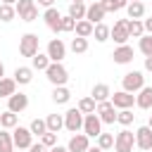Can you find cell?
<instances>
[{"label":"cell","mask_w":152,"mask_h":152,"mask_svg":"<svg viewBox=\"0 0 152 152\" xmlns=\"http://www.w3.org/2000/svg\"><path fill=\"white\" fill-rule=\"evenodd\" d=\"M36 5H38V7H45V10H50V7H55V0H38Z\"/></svg>","instance_id":"46"},{"label":"cell","mask_w":152,"mask_h":152,"mask_svg":"<svg viewBox=\"0 0 152 152\" xmlns=\"http://www.w3.org/2000/svg\"><path fill=\"white\" fill-rule=\"evenodd\" d=\"M33 7H36V0H17V5H14V10H17L19 19H21L26 12H31Z\"/></svg>","instance_id":"40"},{"label":"cell","mask_w":152,"mask_h":152,"mask_svg":"<svg viewBox=\"0 0 152 152\" xmlns=\"http://www.w3.org/2000/svg\"><path fill=\"white\" fill-rule=\"evenodd\" d=\"M88 152H104V150H100V147L95 145V147H88Z\"/></svg>","instance_id":"49"},{"label":"cell","mask_w":152,"mask_h":152,"mask_svg":"<svg viewBox=\"0 0 152 152\" xmlns=\"http://www.w3.org/2000/svg\"><path fill=\"white\" fill-rule=\"evenodd\" d=\"M62 31H64V33L76 31V19H71L69 14H64V17H62Z\"/></svg>","instance_id":"42"},{"label":"cell","mask_w":152,"mask_h":152,"mask_svg":"<svg viewBox=\"0 0 152 152\" xmlns=\"http://www.w3.org/2000/svg\"><path fill=\"white\" fill-rule=\"evenodd\" d=\"M95 114L100 116V121H102V124H116V114H119V109L107 100V102H100V104H97Z\"/></svg>","instance_id":"9"},{"label":"cell","mask_w":152,"mask_h":152,"mask_svg":"<svg viewBox=\"0 0 152 152\" xmlns=\"http://www.w3.org/2000/svg\"><path fill=\"white\" fill-rule=\"evenodd\" d=\"M86 10H88V5L86 2H69V17L71 19H76V21H81V19H86Z\"/></svg>","instance_id":"26"},{"label":"cell","mask_w":152,"mask_h":152,"mask_svg":"<svg viewBox=\"0 0 152 152\" xmlns=\"http://www.w3.org/2000/svg\"><path fill=\"white\" fill-rule=\"evenodd\" d=\"M145 71H152V57H145Z\"/></svg>","instance_id":"47"},{"label":"cell","mask_w":152,"mask_h":152,"mask_svg":"<svg viewBox=\"0 0 152 152\" xmlns=\"http://www.w3.org/2000/svg\"><path fill=\"white\" fill-rule=\"evenodd\" d=\"M69 48H71V52H76V55H83V52H88V38H71V43H69Z\"/></svg>","instance_id":"34"},{"label":"cell","mask_w":152,"mask_h":152,"mask_svg":"<svg viewBox=\"0 0 152 152\" xmlns=\"http://www.w3.org/2000/svg\"><path fill=\"white\" fill-rule=\"evenodd\" d=\"M50 152H69V150H66V147H62V145H55Z\"/></svg>","instance_id":"48"},{"label":"cell","mask_w":152,"mask_h":152,"mask_svg":"<svg viewBox=\"0 0 152 152\" xmlns=\"http://www.w3.org/2000/svg\"><path fill=\"white\" fill-rule=\"evenodd\" d=\"M133 119H135L133 109H119V114H116V124H121L124 128H126V126H131V124H133Z\"/></svg>","instance_id":"36"},{"label":"cell","mask_w":152,"mask_h":152,"mask_svg":"<svg viewBox=\"0 0 152 152\" xmlns=\"http://www.w3.org/2000/svg\"><path fill=\"white\" fill-rule=\"evenodd\" d=\"M14 93H17V81H14V78H7V76L0 78V97L7 100V97H12Z\"/></svg>","instance_id":"24"},{"label":"cell","mask_w":152,"mask_h":152,"mask_svg":"<svg viewBox=\"0 0 152 152\" xmlns=\"http://www.w3.org/2000/svg\"><path fill=\"white\" fill-rule=\"evenodd\" d=\"M147 126H150V128H152V116H150V121H147Z\"/></svg>","instance_id":"52"},{"label":"cell","mask_w":152,"mask_h":152,"mask_svg":"<svg viewBox=\"0 0 152 152\" xmlns=\"http://www.w3.org/2000/svg\"><path fill=\"white\" fill-rule=\"evenodd\" d=\"M145 5H142V0H138V2H128V7H126V14H128V19H142L145 17Z\"/></svg>","instance_id":"25"},{"label":"cell","mask_w":152,"mask_h":152,"mask_svg":"<svg viewBox=\"0 0 152 152\" xmlns=\"http://www.w3.org/2000/svg\"><path fill=\"white\" fill-rule=\"evenodd\" d=\"M50 97H52V102H55V104H66V102L71 100V93H69V88H66V86H55Z\"/></svg>","instance_id":"22"},{"label":"cell","mask_w":152,"mask_h":152,"mask_svg":"<svg viewBox=\"0 0 152 152\" xmlns=\"http://www.w3.org/2000/svg\"><path fill=\"white\" fill-rule=\"evenodd\" d=\"M135 107H140V109H152V86H145L142 90L135 93Z\"/></svg>","instance_id":"18"},{"label":"cell","mask_w":152,"mask_h":152,"mask_svg":"<svg viewBox=\"0 0 152 152\" xmlns=\"http://www.w3.org/2000/svg\"><path fill=\"white\" fill-rule=\"evenodd\" d=\"M45 124H48V131L50 133H59L64 128V114H48L45 116Z\"/></svg>","instance_id":"23"},{"label":"cell","mask_w":152,"mask_h":152,"mask_svg":"<svg viewBox=\"0 0 152 152\" xmlns=\"http://www.w3.org/2000/svg\"><path fill=\"white\" fill-rule=\"evenodd\" d=\"M83 133L88 138H97L102 133V121H100L97 114H86L83 116Z\"/></svg>","instance_id":"10"},{"label":"cell","mask_w":152,"mask_h":152,"mask_svg":"<svg viewBox=\"0 0 152 152\" xmlns=\"http://www.w3.org/2000/svg\"><path fill=\"white\" fill-rule=\"evenodd\" d=\"M109 33H112V26H107L104 21H102V24H95V28H93V36H95V40H97V43L109 40Z\"/></svg>","instance_id":"30"},{"label":"cell","mask_w":152,"mask_h":152,"mask_svg":"<svg viewBox=\"0 0 152 152\" xmlns=\"http://www.w3.org/2000/svg\"><path fill=\"white\" fill-rule=\"evenodd\" d=\"M145 88V76H142V71H128V74H124V78H121V90H126V93H138V90H142Z\"/></svg>","instance_id":"2"},{"label":"cell","mask_w":152,"mask_h":152,"mask_svg":"<svg viewBox=\"0 0 152 152\" xmlns=\"http://www.w3.org/2000/svg\"><path fill=\"white\" fill-rule=\"evenodd\" d=\"M128 36H131V38H142V36H145L142 19H128Z\"/></svg>","instance_id":"29"},{"label":"cell","mask_w":152,"mask_h":152,"mask_svg":"<svg viewBox=\"0 0 152 152\" xmlns=\"http://www.w3.org/2000/svg\"><path fill=\"white\" fill-rule=\"evenodd\" d=\"M12 78L17 81V86H28V83L33 81V69H31V66H17Z\"/></svg>","instance_id":"20"},{"label":"cell","mask_w":152,"mask_h":152,"mask_svg":"<svg viewBox=\"0 0 152 152\" xmlns=\"http://www.w3.org/2000/svg\"><path fill=\"white\" fill-rule=\"evenodd\" d=\"M83 112L78 109V107H69L66 112H64V128L69 131V133H78V131H83Z\"/></svg>","instance_id":"4"},{"label":"cell","mask_w":152,"mask_h":152,"mask_svg":"<svg viewBox=\"0 0 152 152\" xmlns=\"http://www.w3.org/2000/svg\"><path fill=\"white\" fill-rule=\"evenodd\" d=\"M38 45H40L38 33H24L19 38V52H21V57H31L33 59L38 55Z\"/></svg>","instance_id":"3"},{"label":"cell","mask_w":152,"mask_h":152,"mask_svg":"<svg viewBox=\"0 0 152 152\" xmlns=\"http://www.w3.org/2000/svg\"><path fill=\"white\" fill-rule=\"evenodd\" d=\"M2 5H17V0H2Z\"/></svg>","instance_id":"51"},{"label":"cell","mask_w":152,"mask_h":152,"mask_svg":"<svg viewBox=\"0 0 152 152\" xmlns=\"http://www.w3.org/2000/svg\"><path fill=\"white\" fill-rule=\"evenodd\" d=\"M71 2H86V0H71Z\"/></svg>","instance_id":"53"},{"label":"cell","mask_w":152,"mask_h":152,"mask_svg":"<svg viewBox=\"0 0 152 152\" xmlns=\"http://www.w3.org/2000/svg\"><path fill=\"white\" fill-rule=\"evenodd\" d=\"M26 107H28V95H26V93H14L12 97H7V109H10V112L21 114Z\"/></svg>","instance_id":"16"},{"label":"cell","mask_w":152,"mask_h":152,"mask_svg":"<svg viewBox=\"0 0 152 152\" xmlns=\"http://www.w3.org/2000/svg\"><path fill=\"white\" fill-rule=\"evenodd\" d=\"M36 19H38V5H36L31 12H26V14L21 17V21H36Z\"/></svg>","instance_id":"43"},{"label":"cell","mask_w":152,"mask_h":152,"mask_svg":"<svg viewBox=\"0 0 152 152\" xmlns=\"http://www.w3.org/2000/svg\"><path fill=\"white\" fill-rule=\"evenodd\" d=\"M45 76H48V81L52 83V88H55V86H66V81H69V71H66V66H64L62 62H52V64L45 69Z\"/></svg>","instance_id":"1"},{"label":"cell","mask_w":152,"mask_h":152,"mask_svg":"<svg viewBox=\"0 0 152 152\" xmlns=\"http://www.w3.org/2000/svg\"><path fill=\"white\" fill-rule=\"evenodd\" d=\"M95 140H97V147H100V150H104V152L114 147V135H112V133H100Z\"/></svg>","instance_id":"37"},{"label":"cell","mask_w":152,"mask_h":152,"mask_svg":"<svg viewBox=\"0 0 152 152\" xmlns=\"http://www.w3.org/2000/svg\"><path fill=\"white\" fill-rule=\"evenodd\" d=\"M28 128H31V133L33 135H43V133H48V124H45V119H33L31 124H28Z\"/></svg>","instance_id":"38"},{"label":"cell","mask_w":152,"mask_h":152,"mask_svg":"<svg viewBox=\"0 0 152 152\" xmlns=\"http://www.w3.org/2000/svg\"><path fill=\"white\" fill-rule=\"evenodd\" d=\"M133 147H135V133L133 131L124 128L114 135V150L116 152H133Z\"/></svg>","instance_id":"5"},{"label":"cell","mask_w":152,"mask_h":152,"mask_svg":"<svg viewBox=\"0 0 152 152\" xmlns=\"http://www.w3.org/2000/svg\"><path fill=\"white\" fill-rule=\"evenodd\" d=\"M93 28H95V24H90L88 19H81V21H76V36L78 38H90L93 36Z\"/></svg>","instance_id":"28"},{"label":"cell","mask_w":152,"mask_h":152,"mask_svg":"<svg viewBox=\"0 0 152 152\" xmlns=\"http://www.w3.org/2000/svg\"><path fill=\"white\" fill-rule=\"evenodd\" d=\"M40 142H43L48 150H52V147L57 145V133H50V131H48V133H43V135H40Z\"/></svg>","instance_id":"41"},{"label":"cell","mask_w":152,"mask_h":152,"mask_svg":"<svg viewBox=\"0 0 152 152\" xmlns=\"http://www.w3.org/2000/svg\"><path fill=\"white\" fill-rule=\"evenodd\" d=\"M0 78H5V64L0 62Z\"/></svg>","instance_id":"50"},{"label":"cell","mask_w":152,"mask_h":152,"mask_svg":"<svg viewBox=\"0 0 152 152\" xmlns=\"http://www.w3.org/2000/svg\"><path fill=\"white\" fill-rule=\"evenodd\" d=\"M83 114H95V109H97V102L90 97V95H86V97H81L78 100V104H76Z\"/></svg>","instance_id":"32"},{"label":"cell","mask_w":152,"mask_h":152,"mask_svg":"<svg viewBox=\"0 0 152 152\" xmlns=\"http://www.w3.org/2000/svg\"><path fill=\"white\" fill-rule=\"evenodd\" d=\"M28 152H50V150H48V147H45V145L38 140V142H33V145L28 147Z\"/></svg>","instance_id":"44"},{"label":"cell","mask_w":152,"mask_h":152,"mask_svg":"<svg viewBox=\"0 0 152 152\" xmlns=\"http://www.w3.org/2000/svg\"><path fill=\"white\" fill-rule=\"evenodd\" d=\"M12 140H14V147L28 150L33 145V133L28 126H17V128H12Z\"/></svg>","instance_id":"6"},{"label":"cell","mask_w":152,"mask_h":152,"mask_svg":"<svg viewBox=\"0 0 152 152\" xmlns=\"http://www.w3.org/2000/svg\"><path fill=\"white\" fill-rule=\"evenodd\" d=\"M128 2H138V0H128Z\"/></svg>","instance_id":"54"},{"label":"cell","mask_w":152,"mask_h":152,"mask_svg":"<svg viewBox=\"0 0 152 152\" xmlns=\"http://www.w3.org/2000/svg\"><path fill=\"white\" fill-rule=\"evenodd\" d=\"M135 147L138 150H152V128L147 124L135 131Z\"/></svg>","instance_id":"14"},{"label":"cell","mask_w":152,"mask_h":152,"mask_svg":"<svg viewBox=\"0 0 152 152\" xmlns=\"http://www.w3.org/2000/svg\"><path fill=\"white\" fill-rule=\"evenodd\" d=\"M0 126H2L5 131L17 128V126H19V114H14V112H10V109L0 112Z\"/></svg>","instance_id":"21"},{"label":"cell","mask_w":152,"mask_h":152,"mask_svg":"<svg viewBox=\"0 0 152 152\" xmlns=\"http://www.w3.org/2000/svg\"><path fill=\"white\" fill-rule=\"evenodd\" d=\"M50 64H52V62H50L48 52H38V55L31 59V69H33V71H45Z\"/></svg>","instance_id":"27"},{"label":"cell","mask_w":152,"mask_h":152,"mask_svg":"<svg viewBox=\"0 0 152 152\" xmlns=\"http://www.w3.org/2000/svg\"><path fill=\"white\" fill-rule=\"evenodd\" d=\"M138 50L145 55V57H152V36L145 33L142 38H138Z\"/></svg>","instance_id":"35"},{"label":"cell","mask_w":152,"mask_h":152,"mask_svg":"<svg viewBox=\"0 0 152 152\" xmlns=\"http://www.w3.org/2000/svg\"><path fill=\"white\" fill-rule=\"evenodd\" d=\"M109 38L116 43V45H126L128 43V19H116L114 21V26H112V33H109Z\"/></svg>","instance_id":"7"},{"label":"cell","mask_w":152,"mask_h":152,"mask_svg":"<svg viewBox=\"0 0 152 152\" xmlns=\"http://www.w3.org/2000/svg\"><path fill=\"white\" fill-rule=\"evenodd\" d=\"M43 21H45V26H48L50 31H55V33H59V31H62V14H59V10H57V7L45 10V12H43Z\"/></svg>","instance_id":"12"},{"label":"cell","mask_w":152,"mask_h":152,"mask_svg":"<svg viewBox=\"0 0 152 152\" xmlns=\"http://www.w3.org/2000/svg\"><path fill=\"white\" fill-rule=\"evenodd\" d=\"M142 26H145V33H150V36H152V17L142 19Z\"/></svg>","instance_id":"45"},{"label":"cell","mask_w":152,"mask_h":152,"mask_svg":"<svg viewBox=\"0 0 152 152\" xmlns=\"http://www.w3.org/2000/svg\"><path fill=\"white\" fill-rule=\"evenodd\" d=\"M104 12H119V10H126L128 7V0H100Z\"/></svg>","instance_id":"33"},{"label":"cell","mask_w":152,"mask_h":152,"mask_svg":"<svg viewBox=\"0 0 152 152\" xmlns=\"http://www.w3.org/2000/svg\"><path fill=\"white\" fill-rule=\"evenodd\" d=\"M112 59L114 64H131L133 62V48L126 43V45H116L114 52H112Z\"/></svg>","instance_id":"15"},{"label":"cell","mask_w":152,"mask_h":152,"mask_svg":"<svg viewBox=\"0 0 152 152\" xmlns=\"http://www.w3.org/2000/svg\"><path fill=\"white\" fill-rule=\"evenodd\" d=\"M104 7H102V2L100 0H95V2H90L88 5V10H86V19L90 21V24H102V19H104Z\"/></svg>","instance_id":"17"},{"label":"cell","mask_w":152,"mask_h":152,"mask_svg":"<svg viewBox=\"0 0 152 152\" xmlns=\"http://www.w3.org/2000/svg\"><path fill=\"white\" fill-rule=\"evenodd\" d=\"M0 152H14V140H12V131H0Z\"/></svg>","instance_id":"31"},{"label":"cell","mask_w":152,"mask_h":152,"mask_svg":"<svg viewBox=\"0 0 152 152\" xmlns=\"http://www.w3.org/2000/svg\"><path fill=\"white\" fill-rule=\"evenodd\" d=\"M88 147H90V138L86 133H74L69 138V142H66L69 152H88Z\"/></svg>","instance_id":"13"},{"label":"cell","mask_w":152,"mask_h":152,"mask_svg":"<svg viewBox=\"0 0 152 152\" xmlns=\"http://www.w3.org/2000/svg\"><path fill=\"white\" fill-rule=\"evenodd\" d=\"M109 102H112L116 109H131V107L135 104V95H133V93H126V90H116V93L109 97Z\"/></svg>","instance_id":"11"},{"label":"cell","mask_w":152,"mask_h":152,"mask_svg":"<svg viewBox=\"0 0 152 152\" xmlns=\"http://www.w3.org/2000/svg\"><path fill=\"white\" fill-rule=\"evenodd\" d=\"M45 52H48L50 62H62V59L66 57V45H64V40H62V38H52V40L48 43Z\"/></svg>","instance_id":"8"},{"label":"cell","mask_w":152,"mask_h":152,"mask_svg":"<svg viewBox=\"0 0 152 152\" xmlns=\"http://www.w3.org/2000/svg\"><path fill=\"white\" fill-rule=\"evenodd\" d=\"M90 97L100 104V102H107V100L112 97V90H109V86H107V83H95V86H93V90H90Z\"/></svg>","instance_id":"19"},{"label":"cell","mask_w":152,"mask_h":152,"mask_svg":"<svg viewBox=\"0 0 152 152\" xmlns=\"http://www.w3.org/2000/svg\"><path fill=\"white\" fill-rule=\"evenodd\" d=\"M14 17H17L14 5H2V2H0V21H5V24H7V21H12Z\"/></svg>","instance_id":"39"}]
</instances>
